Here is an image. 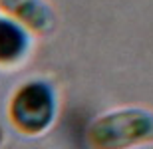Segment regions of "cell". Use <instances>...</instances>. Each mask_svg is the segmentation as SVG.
<instances>
[{
  "instance_id": "1",
  "label": "cell",
  "mask_w": 153,
  "mask_h": 149,
  "mask_svg": "<svg viewBox=\"0 0 153 149\" xmlns=\"http://www.w3.org/2000/svg\"><path fill=\"white\" fill-rule=\"evenodd\" d=\"M62 109L58 86L46 76H30L8 96L6 121L22 137L36 139L52 131Z\"/></svg>"
},
{
  "instance_id": "2",
  "label": "cell",
  "mask_w": 153,
  "mask_h": 149,
  "mask_svg": "<svg viewBox=\"0 0 153 149\" xmlns=\"http://www.w3.org/2000/svg\"><path fill=\"white\" fill-rule=\"evenodd\" d=\"M90 149H143L153 145V109L119 105L97 113L84 133Z\"/></svg>"
},
{
  "instance_id": "3",
  "label": "cell",
  "mask_w": 153,
  "mask_h": 149,
  "mask_svg": "<svg viewBox=\"0 0 153 149\" xmlns=\"http://www.w3.org/2000/svg\"><path fill=\"white\" fill-rule=\"evenodd\" d=\"M36 40L24 24L0 12V74L26 68L36 52Z\"/></svg>"
},
{
  "instance_id": "4",
  "label": "cell",
  "mask_w": 153,
  "mask_h": 149,
  "mask_svg": "<svg viewBox=\"0 0 153 149\" xmlns=\"http://www.w3.org/2000/svg\"><path fill=\"white\" fill-rule=\"evenodd\" d=\"M0 12H4L36 36L50 38L60 26V16L50 0H0Z\"/></svg>"
}]
</instances>
